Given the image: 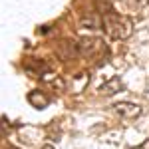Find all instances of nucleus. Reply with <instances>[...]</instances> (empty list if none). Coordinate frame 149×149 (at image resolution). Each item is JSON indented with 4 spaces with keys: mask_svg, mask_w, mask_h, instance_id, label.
<instances>
[{
    "mask_svg": "<svg viewBox=\"0 0 149 149\" xmlns=\"http://www.w3.org/2000/svg\"><path fill=\"white\" fill-rule=\"evenodd\" d=\"M103 24H105V32L111 36L113 40H125L133 32V22L127 16H119V14H105L103 16Z\"/></svg>",
    "mask_w": 149,
    "mask_h": 149,
    "instance_id": "f257e3e1",
    "label": "nucleus"
},
{
    "mask_svg": "<svg viewBox=\"0 0 149 149\" xmlns=\"http://www.w3.org/2000/svg\"><path fill=\"white\" fill-rule=\"evenodd\" d=\"M100 48H102V40H97V38H86V40H81V44H80L81 54H93Z\"/></svg>",
    "mask_w": 149,
    "mask_h": 149,
    "instance_id": "39448f33",
    "label": "nucleus"
},
{
    "mask_svg": "<svg viewBox=\"0 0 149 149\" xmlns=\"http://www.w3.org/2000/svg\"><path fill=\"white\" fill-rule=\"evenodd\" d=\"M42 149H56V147H54V145H44Z\"/></svg>",
    "mask_w": 149,
    "mask_h": 149,
    "instance_id": "1a4fd4ad",
    "label": "nucleus"
},
{
    "mask_svg": "<svg viewBox=\"0 0 149 149\" xmlns=\"http://www.w3.org/2000/svg\"><path fill=\"white\" fill-rule=\"evenodd\" d=\"M28 102L32 103L36 109H44L48 103H50V100H48V95H44L42 92H30L28 93Z\"/></svg>",
    "mask_w": 149,
    "mask_h": 149,
    "instance_id": "20e7f679",
    "label": "nucleus"
},
{
    "mask_svg": "<svg viewBox=\"0 0 149 149\" xmlns=\"http://www.w3.org/2000/svg\"><path fill=\"white\" fill-rule=\"evenodd\" d=\"M127 6L131 8V10H139V8H145L149 4V0H125Z\"/></svg>",
    "mask_w": 149,
    "mask_h": 149,
    "instance_id": "423d86ee",
    "label": "nucleus"
},
{
    "mask_svg": "<svg viewBox=\"0 0 149 149\" xmlns=\"http://www.w3.org/2000/svg\"><path fill=\"white\" fill-rule=\"evenodd\" d=\"M8 149H18V147H8Z\"/></svg>",
    "mask_w": 149,
    "mask_h": 149,
    "instance_id": "9d476101",
    "label": "nucleus"
},
{
    "mask_svg": "<svg viewBox=\"0 0 149 149\" xmlns=\"http://www.w3.org/2000/svg\"><path fill=\"white\" fill-rule=\"evenodd\" d=\"M86 24H90L92 28H100L97 18H93V16H90V18H81V26H86Z\"/></svg>",
    "mask_w": 149,
    "mask_h": 149,
    "instance_id": "0eeeda50",
    "label": "nucleus"
},
{
    "mask_svg": "<svg viewBox=\"0 0 149 149\" xmlns=\"http://www.w3.org/2000/svg\"><path fill=\"white\" fill-rule=\"evenodd\" d=\"M113 107H115V111L121 117H125V119H135V117L141 115V107L131 102H119V103H115Z\"/></svg>",
    "mask_w": 149,
    "mask_h": 149,
    "instance_id": "f03ea898",
    "label": "nucleus"
},
{
    "mask_svg": "<svg viewBox=\"0 0 149 149\" xmlns=\"http://www.w3.org/2000/svg\"><path fill=\"white\" fill-rule=\"evenodd\" d=\"M139 149H149V139H147V141H145V143H143V145H141Z\"/></svg>",
    "mask_w": 149,
    "mask_h": 149,
    "instance_id": "6e6552de",
    "label": "nucleus"
},
{
    "mask_svg": "<svg viewBox=\"0 0 149 149\" xmlns=\"http://www.w3.org/2000/svg\"><path fill=\"white\" fill-rule=\"evenodd\" d=\"M123 88V84H121V80L115 76V78H111L109 81H105L102 88H100V93L102 95H105V97H111V95H115V93L119 92Z\"/></svg>",
    "mask_w": 149,
    "mask_h": 149,
    "instance_id": "7ed1b4c3",
    "label": "nucleus"
}]
</instances>
